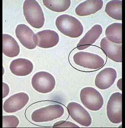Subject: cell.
I'll return each mask as SVG.
<instances>
[{
  "label": "cell",
  "mask_w": 125,
  "mask_h": 128,
  "mask_svg": "<svg viewBox=\"0 0 125 128\" xmlns=\"http://www.w3.org/2000/svg\"><path fill=\"white\" fill-rule=\"evenodd\" d=\"M56 26L63 34L73 38L79 37L84 32V27L80 21L69 14H64L58 16Z\"/></svg>",
  "instance_id": "cell-1"
},
{
  "label": "cell",
  "mask_w": 125,
  "mask_h": 128,
  "mask_svg": "<svg viewBox=\"0 0 125 128\" xmlns=\"http://www.w3.org/2000/svg\"><path fill=\"white\" fill-rule=\"evenodd\" d=\"M23 14L27 22L33 28L40 29L43 27L45 18L43 10L35 0H26L23 5Z\"/></svg>",
  "instance_id": "cell-2"
},
{
  "label": "cell",
  "mask_w": 125,
  "mask_h": 128,
  "mask_svg": "<svg viewBox=\"0 0 125 128\" xmlns=\"http://www.w3.org/2000/svg\"><path fill=\"white\" fill-rule=\"evenodd\" d=\"M64 109L60 104H53L34 111L31 115L32 120L36 123L52 121L62 117Z\"/></svg>",
  "instance_id": "cell-3"
},
{
  "label": "cell",
  "mask_w": 125,
  "mask_h": 128,
  "mask_svg": "<svg viewBox=\"0 0 125 128\" xmlns=\"http://www.w3.org/2000/svg\"><path fill=\"white\" fill-rule=\"evenodd\" d=\"M80 100L86 108L93 111L99 110L104 104L103 96L92 87H86L81 90Z\"/></svg>",
  "instance_id": "cell-4"
},
{
  "label": "cell",
  "mask_w": 125,
  "mask_h": 128,
  "mask_svg": "<svg viewBox=\"0 0 125 128\" xmlns=\"http://www.w3.org/2000/svg\"><path fill=\"white\" fill-rule=\"evenodd\" d=\"M32 86L37 92L48 94L52 92L55 88L56 82L54 76L47 72H39L32 77Z\"/></svg>",
  "instance_id": "cell-5"
},
{
  "label": "cell",
  "mask_w": 125,
  "mask_h": 128,
  "mask_svg": "<svg viewBox=\"0 0 125 128\" xmlns=\"http://www.w3.org/2000/svg\"><path fill=\"white\" fill-rule=\"evenodd\" d=\"M107 115L109 120L113 124L122 122V94L115 92L109 98L106 107Z\"/></svg>",
  "instance_id": "cell-6"
},
{
  "label": "cell",
  "mask_w": 125,
  "mask_h": 128,
  "mask_svg": "<svg viewBox=\"0 0 125 128\" xmlns=\"http://www.w3.org/2000/svg\"><path fill=\"white\" fill-rule=\"evenodd\" d=\"M73 61L78 66L91 70L99 69L105 64V61L101 57L87 52L76 53L73 56Z\"/></svg>",
  "instance_id": "cell-7"
},
{
  "label": "cell",
  "mask_w": 125,
  "mask_h": 128,
  "mask_svg": "<svg viewBox=\"0 0 125 128\" xmlns=\"http://www.w3.org/2000/svg\"><path fill=\"white\" fill-rule=\"evenodd\" d=\"M67 108L71 118L78 124L86 127L91 125V116L81 105L77 102H71L67 105Z\"/></svg>",
  "instance_id": "cell-8"
},
{
  "label": "cell",
  "mask_w": 125,
  "mask_h": 128,
  "mask_svg": "<svg viewBox=\"0 0 125 128\" xmlns=\"http://www.w3.org/2000/svg\"><path fill=\"white\" fill-rule=\"evenodd\" d=\"M29 101V96L24 92H19L8 98L3 103V110L8 113L16 112L23 109Z\"/></svg>",
  "instance_id": "cell-9"
},
{
  "label": "cell",
  "mask_w": 125,
  "mask_h": 128,
  "mask_svg": "<svg viewBox=\"0 0 125 128\" xmlns=\"http://www.w3.org/2000/svg\"><path fill=\"white\" fill-rule=\"evenodd\" d=\"M60 41L58 33L54 30H47L35 34V43L39 47L48 49L57 46Z\"/></svg>",
  "instance_id": "cell-10"
},
{
  "label": "cell",
  "mask_w": 125,
  "mask_h": 128,
  "mask_svg": "<svg viewBox=\"0 0 125 128\" xmlns=\"http://www.w3.org/2000/svg\"><path fill=\"white\" fill-rule=\"evenodd\" d=\"M117 76V73L115 69L112 68H105L96 75L95 85L99 90H107L114 84Z\"/></svg>",
  "instance_id": "cell-11"
},
{
  "label": "cell",
  "mask_w": 125,
  "mask_h": 128,
  "mask_svg": "<svg viewBox=\"0 0 125 128\" xmlns=\"http://www.w3.org/2000/svg\"><path fill=\"white\" fill-rule=\"evenodd\" d=\"M15 35L21 44L26 48L33 50L36 48L35 43V34L26 24L17 25L15 29Z\"/></svg>",
  "instance_id": "cell-12"
},
{
  "label": "cell",
  "mask_w": 125,
  "mask_h": 128,
  "mask_svg": "<svg viewBox=\"0 0 125 128\" xmlns=\"http://www.w3.org/2000/svg\"><path fill=\"white\" fill-rule=\"evenodd\" d=\"M100 45L101 50L108 58L117 63L122 62V44L112 43L104 37Z\"/></svg>",
  "instance_id": "cell-13"
},
{
  "label": "cell",
  "mask_w": 125,
  "mask_h": 128,
  "mask_svg": "<svg viewBox=\"0 0 125 128\" xmlns=\"http://www.w3.org/2000/svg\"><path fill=\"white\" fill-rule=\"evenodd\" d=\"M34 68L31 62L25 58H18L13 60L9 66L10 72L16 76H25L30 74Z\"/></svg>",
  "instance_id": "cell-14"
},
{
  "label": "cell",
  "mask_w": 125,
  "mask_h": 128,
  "mask_svg": "<svg viewBox=\"0 0 125 128\" xmlns=\"http://www.w3.org/2000/svg\"><path fill=\"white\" fill-rule=\"evenodd\" d=\"M102 32L103 28L101 25L94 26L80 40L77 45V49L79 50H83L89 48L100 37Z\"/></svg>",
  "instance_id": "cell-15"
},
{
  "label": "cell",
  "mask_w": 125,
  "mask_h": 128,
  "mask_svg": "<svg viewBox=\"0 0 125 128\" xmlns=\"http://www.w3.org/2000/svg\"><path fill=\"white\" fill-rule=\"evenodd\" d=\"M103 6L101 0H89L80 4L75 8L76 14L79 16L91 15L100 10Z\"/></svg>",
  "instance_id": "cell-16"
},
{
  "label": "cell",
  "mask_w": 125,
  "mask_h": 128,
  "mask_svg": "<svg viewBox=\"0 0 125 128\" xmlns=\"http://www.w3.org/2000/svg\"><path fill=\"white\" fill-rule=\"evenodd\" d=\"M20 47L16 40L7 34H2V53L6 57L14 58L20 53Z\"/></svg>",
  "instance_id": "cell-17"
},
{
  "label": "cell",
  "mask_w": 125,
  "mask_h": 128,
  "mask_svg": "<svg viewBox=\"0 0 125 128\" xmlns=\"http://www.w3.org/2000/svg\"><path fill=\"white\" fill-rule=\"evenodd\" d=\"M106 38L111 42L122 44V24L115 22L110 24L105 30Z\"/></svg>",
  "instance_id": "cell-18"
},
{
  "label": "cell",
  "mask_w": 125,
  "mask_h": 128,
  "mask_svg": "<svg viewBox=\"0 0 125 128\" xmlns=\"http://www.w3.org/2000/svg\"><path fill=\"white\" fill-rule=\"evenodd\" d=\"M105 12L113 19L122 20V0H114L108 2L106 4Z\"/></svg>",
  "instance_id": "cell-19"
},
{
  "label": "cell",
  "mask_w": 125,
  "mask_h": 128,
  "mask_svg": "<svg viewBox=\"0 0 125 128\" xmlns=\"http://www.w3.org/2000/svg\"><path fill=\"white\" fill-rule=\"evenodd\" d=\"M43 3L46 8L52 11L62 12L70 8L71 2L70 0H44Z\"/></svg>",
  "instance_id": "cell-20"
},
{
  "label": "cell",
  "mask_w": 125,
  "mask_h": 128,
  "mask_svg": "<svg viewBox=\"0 0 125 128\" xmlns=\"http://www.w3.org/2000/svg\"><path fill=\"white\" fill-rule=\"evenodd\" d=\"M19 124L18 118L14 115L2 116V128H17Z\"/></svg>",
  "instance_id": "cell-21"
},
{
  "label": "cell",
  "mask_w": 125,
  "mask_h": 128,
  "mask_svg": "<svg viewBox=\"0 0 125 128\" xmlns=\"http://www.w3.org/2000/svg\"><path fill=\"white\" fill-rule=\"evenodd\" d=\"M53 128H80L73 122L66 121H60L54 124Z\"/></svg>",
  "instance_id": "cell-22"
},
{
  "label": "cell",
  "mask_w": 125,
  "mask_h": 128,
  "mask_svg": "<svg viewBox=\"0 0 125 128\" xmlns=\"http://www.w3.org/2000/svg\"><path fill=\"white\" fill-rule=\"evenodd\" d=\"M2 86H3V94H2V98H4L5 97L7 96L9 93V86L5 83L2 82Z\"/></svg>",
  "instance_id": "cell-23"
},
{
  "label": "cell",
  "mask_w": 125,
  "mask_h": 128,
  "mask_svg": "<svg viewBox=\"0 0 125 128\" xmlns=\"http://www.w3.org/2000/svg\"><path fill=\"white\" fill-rule=\"evenodd\" d=\"M122 78H120L118 81V82H117V87L119 88V89L120 90H121V91L122 90Z\"/></svg>",
  "instance_id": "cell-24"
}]
</instances>
